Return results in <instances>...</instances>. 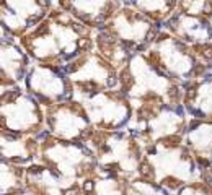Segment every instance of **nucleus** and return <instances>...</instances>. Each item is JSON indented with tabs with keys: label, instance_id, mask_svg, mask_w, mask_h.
<instances>
[{
	"label": "nucleus",
	"instance_id": "14",
	"mask_svg": "<svg viewBox=\"0 0 212 195\" xmlns=\"http://www.w3.org/2000/svg\"><path fill=\"white\" fill-rule=\"evenodd\" d=\"M186 145L194 154L197 166L207 169L212 166V121L193 117L186 130Z\"/></svg>",
	"mask_w": 212,
	"mask_h": 195
},
{
	"label": "nucleus",
	"instance_id": "18",
	"mask_svg": "<svg viewBox=\"0 0 212 195\" xmlns=\"http://www.w3.org/2000/svg\"><path fill=\"white\" fill-rule=\"evenodd\" d=\"M121 2H122V3H126V0H121Z\"/></svg>",
	"mask_w": 212,
	"mask_h": 195
},
{
	"label": "nucleus",
	"instance_id": "8",
	"mask_svg": "<svg viewBox=\"0 0 212 195\" xmlns=\"http://www.w3.org/2000/svg\"><path fill=\"white\" fill-rule=\"evenodd\" d=\"M47 130L57 138L69 141H87L93 130L87 107L74 99L57 103L47 107L46 112Z\"/></svg>",
	"mask_w": 212,
	"mask_h": 195
},
{
	"label": "nucleus",
	"instance_id": "11",
	"mask_svg": "<svg viewBox=\"0 0 212 195\" xmlns=\"http://www.w3.org/2000/svg\"><path fill=\"white\" fill-rule=\"evenodd\" d=\"M163 29L183 39L184 42L197 46L212 42V20L201 15H191L181 10H176L163 23Z\"/></svg>",
	"mask_w": 212,
	"mask_h": 195
},
{
	"label": "nucleus",
	"instance_id": "2",
	"mask_svg": "<svg viewBox=\"0 0 212 195\" xmlns=\"http://www.w3.org/2000/svg\"><path fill=\"white\" fill-rule=\"evenodd\" d=\"M149 59L170 78L183 86L197 78H202L212 68L201 60L191 44L168 33L166 29H162L158 33L157 39L150 47Z\"/></svg>",
	"mask_w": 212,
	"mask_h": 195
},
{
	"label": "nucleus",
	"instance_id": "13",
	"mask_svg": "<svg viewBox=\"0 0 212 195\" xmlns=\"http://www.w3.org/2000/svg\"><path fill=\"white\" fill-rule=\"evenodd\" d=\"M29 70L28 55L13 42V36L3 31L2 41V80L5 90L26 78Z\"/></svg>",
	"mask_w": 212,
	"mask_h": 195
},
{
	"label": "nucleus",
	"instance_id": "17",
	"mask_svg": "<svg viewBox=\"0 0 212 195\" xmlns=\"http://www.w3.org/2000/svg\"><path fill=\"white\" fill-rule=\"evenodd\" d=\"M176 10L191 15L207 17L212 20V0H179Z\"/></svg>",
	"mask_w": 212,
	"mask_h": 195
},
{
	"label": "nucleus",
	"instance_id": "12",
	"mask_svg": "<svg viewBox=\"0 0 212 195\" xmlns=\"http://www.w3.org/2000/svg\"><path fill=\"white\" fill-rule=\"evenodd\" d=\"M181 104L196 119L212 121V73H206L199 81L194 80L186 85Z\"/></svg>",
	"mask_w": 212,
	"mask_h": 195
},
{
	"label": "nucleus",
	"instance_id": "6",
	"mask_svg": "<svg viewBox=\"0 0 212 195\" xmlns=\"http://www.w3.org/2000/svg\"><path fill=\"white\" fill-rule=\"evenodd\" d=\"M26 91L41 104L52 106L74 99L75 88L62 67L51 63H38L29 67L25 78Z\"/></svg>",
	"mask_w": 212,
	"mask_h": 195
},
{
	"label": "nucleus",
	"instance_id": "1",
	"mask_svg": "<svg viewBox=\"0 0 212 195\" xmlns=\"http://www.w3.org/2000/svg\"><path fill=\"white\" fill-rule=\"evenodd\" d=\"M93 41L95 37L90 26L54 7L39 25L23 36L21 46L39 62L64 67L90 52Z\"/></svg>",
	"mask_w": 212,
	"mask_h": 195
},
{
	"label": "nucleus",
	"instance_id": "15",
	"mask_svg": "<svg viewBox=\"0 0 212 195\" xmlns=\"http://www.w3.org/2000/svg\"><path fill=\"white\" fill-rule=\"evenodd\" d=\"M25 133H12V132H3L2 135V151H3V158L7 163H26L31 159L34 150H36L38 137L34 138H25Z\"/></svg>",
	"mask_w": 212,
	"mask_h": 195
},
{
	"label": "nucleus",
	"instance_id": "5",
	"mask_svg": "<svg viewBox=\"0 0 212 195\" xmlns=\"http://www.w3.org/2000/svg\"><path fill=\"white\" fill-rule=\"evenodd\" d=\"M39 101L20 88H7L2 94V125L3 132L41 133L42 116Z\"/></svg>",
	"mask_w": 212,
	"mask_h": 195
},
{
	"label": "nucleus",
	"instance_id": "16",
	"mask_svg": "<svg viewBox=\"0 0 212 195\" xmlns=\"http://www.w3.org/2000/svg\"><path fill=\"white\" fill-rule=\"evenodd\" d=\"M179 0H126L124 5L139 10L157 23H165L176 12Z\"/></svg>",
	"mask_w": 212,
	"mask_h": 195
},
{
	"label": "nucleus",
	"instance_id": "4",
	"mask_svg": "<svg viewBox=\"0 0 212 195\" xmlns=\"http://www.w3.org/2000/svg\"><path fill=\"white\" fill-rule=\"evenodd\" d=\"M103 28L114 34L129 54L136 55L154 44L163 25L129 5H122Z\"/></svg>",
	"mask_w": 212,
	"mask_h": 195
},
{
	"label": "nucleus",
	"instance_id": "10",
	"mask_svg": "<svg viewBox=\"0 0 212 195\" xmlns=\"http://www.w3.org/2000/svg\"><path fill=\"white\" fill-rule=\"evenodd\" d=\"M56 5L92 29H101L124 3L121 0H56Z\"/></svg>",
	"mask_w": 212,
	"mask_h": 195
},
{
	"label": "nucleus",
	"instance_id": "9",
	"mask_svg": "<svg viewBox=\"0 0 212 195\" xmlns=\"http://www.w3.org/2000/svg\"><path fill=\"white\" fill-rule=\"evenodd\" d=\"M57 7L56 0H2V26L5 33L25 36Z\"/></svg>",
	"mask_w": 212,
	"mask_h": 195
},
{
	"label": "nucleus",
	"instance_id": "3",
	"mask_svg": "<svg viewBox=\"0 0 212 195\" xmlns=\"http://www.w3.org/2000/svg\"><path fill=\"white\" fill-rule=\"evenodd\" d=\"M62 68L74 83L75 91H79L83 98L119 86L117 68L106 57L92 50L85 52L74 62H69Z\"/></svg>",
	"mask_w": 212,
	"mask_h": 195
},
{
	"label": "nucleus",
	"instance_id": "7",
	"mask_svg": "<svg viewBox=\"0 0 212 195\" xmlns=\"http://www.w3.org/2000/svg\"><path fill=\"white\" fill-rule=\"evenodd\" d=\"M85 107L93 125L103 130H121L132 117L131 99L122 90H104L85 98Z\"/></svg>",
	"mask_w": 212,
	"mask_h": 195
}]
</instances>
